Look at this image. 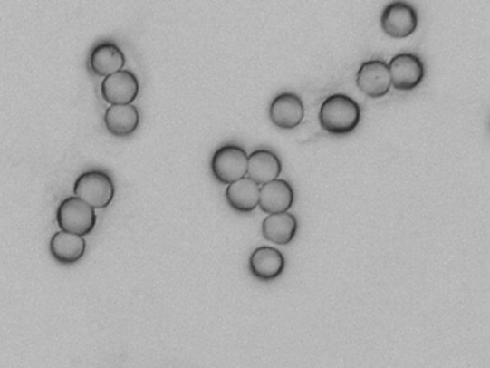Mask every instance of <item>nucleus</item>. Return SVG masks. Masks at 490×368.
<instances>
[{
	"label": "nucleus",
	"instance_id": "nucleus-13",
	"mask_svg": "<svg viewBox=\"0 0 490 368\" xmlns=\"http://www.w3.org/2000/svg\"><path fill=\"white\" fill-rule=\"evenodd\" d=\"M281 173V159L272 150H255L254 153L247 156L246 178L251 179L259 186L276 180Z\"/></svg>",
	"mask_w": 490,
	"mask_h": 368
},
{
	"label": "nucleus",
	"instance_id": "nucleus-16",
	"mask_svg": "<svg viewBox=\"0 0 490 368\" xmlns=\"http://www.w3.org/2000/svg\"><path fill=\"white\" fill-rule=\"evenodd\" d=\"M296 232H298V220L293 213L268 215V218L262 222V237L272 244L285 247L295 239Z\"/></svg>",
	"mask_w": 490,
	"mask_h": 368
},
{
	"label": "nucleus",
	"instance_id": "nucleus-10",
	"mask_svg": "<svg viewBox=\"0 0 490 368\" xmlns=\"http://www.w3.org/2000/svg\"><path fill=\"white\" fill-rule=\"evenodd\" d=\"M295 202V191L286 180L276 179L269 183L262 184L259 189V205L266 215L289 212Z\"/></svg>",
	"mask_w": 490,
	"mask_h": 368
},
{
	"label": "nucleus",
	"instance_id": "nucleus-5",
	"mask_svg": "<svg viewBox=\"0 0 490 368\" xmlns=\"http://www.w3.org/2000/svg\"><path fill=\"white\" fill-rule=\"evenodd\" d=\"M380 24L389 38H408L418 29V15L410 4L404 0H396L384 7Z\"/></svg>",
	"mask_w": 490,
	"mask_h": 368
},
{
	"label": "nucleus",
	"instance_id": "nucleus-6",
	"mask_svg": "<svg viewBox=\"0 0 490 368\" xmlns=\"http://www.w3.org/2000/svg\"><path fill=\"white\" fill-rule=\"evenodd\" d=\"M391 87L397 91H413L425 80V63L416 53H399L389 63Z\"/></svg>",
	"mask_w": 490,
	"mask_h": 368
},
{
	"label": "nucleus",
	"instance_id": "nucleus-11",
	"mask_svg": "<svg viewBox=\"0 0 490 368\" xmlns=\"http://www.w3.org/2000/svg\"><path fill=\"white\" fill-rule=\"evenodd\" d=\"M285 257L272 247H259L252 252L249 271L259 281H274L285 271Z\"/></svg>",
	"mask_w": 490,
	"mask_h": 368
},
{
	"label": "nucleus",
	"instance_id": "nucleus-3",
	"mask_svg": "<svg viewBox=\"0 0 490 368\" xmlns=\"http://www.w3.org/2000/svg\"><path fill=\"white\" fill-rule=\"evenodd\" d=\"M56 222L63 232L87 237L97 225V213L84 200L77 196H70L60 203L56 210Z\"/></svg>",
	"mask_w": 490,
	"mask_h": 368
},
{
	"label": "nucleus",
	"instance_id": "nucleus-4",
	"mask_svg": "<svg viewBox=\"0 0 490 368\" xmlns=\"http://www.w3.org/2000/svg\"><path fill=\"white\" fill-rule=\"evenodd\" d=\"M213 178L222 184H230L246 178L247 153L242 147L227 144L216 150L210 161Z\"/></svg>",
	"mask_w": 490,
	"mask_h": 368
},
{
	"label": "nucleus",
	"instance_id": "nucleus-2",
	"mask_svg": "<svg viewBox=\"0 0 490 368\" xmlns=\"http://www.w3.org/2000/svg\"><path fill=\"white\" fill-rule=\"evenodd\" d=\"M73 196L84 200L91 208H108L114 200V181L107 171H85L73 184Z\"/></svg>",
	"mask_w": 490,
	"mask_h": 368
},
{
	"label": "nucleus",
	"instance_id": "nucleus-7",
	"mask_svg": "<svg viewBox=\"0 0 490 368\" xmlns=\"http://www.w3.org/2000/svg\"><path fill=\"white\" fill-rule=\"evenodd\" d=\"M357 87L367 97L383 98L391 90V78H389V63L383 60L365 61L360 66L357 77Z\"/></svg>",
	"mask_w": 490,
	"mask_h": 368
},
{
	"label": "nucleus",
	"instance_id": "nucleus-1",
	"mask_svg": "<svg viewBox=\"0 0 490 368\" xmlns=\"http://www.w3.org/2000/svg\"><path fill=\"white\" fill-rule=\"evenodd\" d=\"M361 121V108L354 98L345 94H334L328 97L321 105L320 125L322 130L345 136L354 131Z\"/></svg>",
	"mask_w": 490,
	"mask_h": 368
},
{
	"label": "nucleus",
	"instance_id": "nucleus-15",
	"mask_svg": "<svg viewBox=\"0 0 490 368\" xmlns=\"http://www.w3.org/2000/svg\"><path fill=\"white\" fill-rule=\"evenodd\" d=\"M87 242L75 233L56 232L49 240V252L58 264L73 265L84 257Z\"/></svg>",
	"mask_w": 490,
	"mask_h": 368
},
{
	"label": "nucleus",
	"instance_id": "nucleus-8",
	"mask_svg": "<svg viewBox=\"0 0 490 368\" xmlns=\"http://www.w3.org/2000/svg\"><path fill=\"white\" fill-rule=\"evenodd\" d=\"M139 94V82L136 73L121 70L104 78L101 95L110 105L132 104Z\"/></svg>",
	"mask_w": 490,
	"mask_h": 368
},
{
	"label": "nucleus",
	"instance_id": "nucleus-17",
	"mask_svg": "<svg viewBox=\"0 0 490 368\" xmlns=\"http://www.w3.org/2000/svg\"><path fill=\"white\" fill-rule=\"evenodd\" d=\"M259 189L261 186L251 179H240V180L227 184L225 198L235 212L251 213L259 205Z\"/></svg>",
	"mask_w": 490,
	"mask_h": 368
},
{
	"label": "nucleus",
	"instance_id": "nucleus-9",
	"mask_svg": "<svg viewBox=\"0 0 490 368\" xmlns=\"http://www.w3.org/2000/svg\"><path fill=\"white\" fill-rule=\"evenodd\" d=\"M305 117L303 100L295 92H282L269 105V119L281 130H295Z\"/></svg>",
	"mask_w": 490,
	"mask_h": 368
},
{
	"label": "nucleus",
	"instance_id": "nucleus-12",
	"mask_svg": "<svg viewBox=\"0 0 490 368\" xmlns=\"http://www.w3.org/2000/svg\"><path fill=\"white\" fill-rule=\"evenodd\" d=\"M126 65V55L114 42H101L91 51L90 68L97 77L119 73Z\"/></svg>",
	"mask_w": 490,
	"mask_h": 368
},
{
	"label": "nucleus",
	"instance_id": "nucleus-14",
	"mask_svg": "<svg viewBox=\"0 0 490 368\" xmlns=\"http://www.w3.org/2000/svg\"><path fill=\"white\" fill-rule=\"evenodd\" d=\"M104 122L111 136L119 139L130 137L139 129V108L132 104L110 105L105 110Z\"/></svg>",
	"mask_w": 490,
	"mask_h": 368
}]
</instances>
